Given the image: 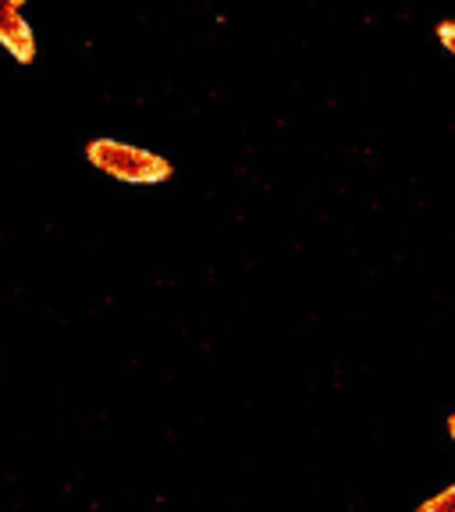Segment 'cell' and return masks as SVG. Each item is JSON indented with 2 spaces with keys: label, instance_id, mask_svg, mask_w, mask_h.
Returning <instances> with one entry per match:
<instances>
[{
  "label": "cell",
  "instance_id": "cell-1",
  "mask_svg": "<svg viewBox=\"0 0 455 512\" xmlns=\"http://www.w3.org/2000/svg\"><path fill=\"white\" fill-rule=\"evenodd\" d=\"M86 160L96 171H104L107 178L125 185H160L171 182V175H175L168 157L143 150V146L121 143V139H93V143H86Z\"/></svg>",
  "mask_w": 455,
  "mask_h": 512
},
{
  "label": "cell",
  "instance_id": "cell-2",
  "mask_svg": "<svg viewBox=\"0 0 455 512\" xmlns=\"http://www.w3.org/2000/svg\"><path fill=\"white\" fill-rule=\"evenodd\" d=\"M0 47L18 64L36 61V32H32L29 18L22 15V4H15V0H0Z\"/></svg>",
  "mask_w": 455,
  "mask_h": 512
},
{
  "label": "cell",
  "instance_id": "cell-3",
  "mask_svg": "<svg viewBox=\"0 0 455 512\" xmlns=\"http://www.w3.org/2000/svg\"><path fill=\"white\" fill-rule=\"evenodd\" d=\"M420 512H455V484H448V488H441L438 495L424 498V502L416 505Z\"/></svg>",
  "mask_w": 455,
  "mask_h": 512
},
{
  "label": "cell",
  "instance_id": "cell-4",
  "mask_svg": "<svg viewBox=\"0 0 455 512\" xmlns=\"http://www.w3.org/2000/svg\"><path fill=\"white\" fill-rule=\"evenodd\" d=\"M438 40H441V47L455 57V18H441V22H438Z\"/></svg>",
  "mask_w": 455,
  "mask_h": 512
},
{
  "label": "cell",
  "instance_id": "cell-5",
  "mask_svg": "<svg viewBox=\"0 0 455 512\" xmlns=\"http://www.w3.org/2000/svg\"><path fill=\"white\" fill-rule=\"evenodd\" d=\"M445 427H448V438H452V441H455V413H448Z\"/></svg>",
  "mask_w": 455,
  "mask_h": 512
},
{
  "label": "cell",
  "instance_id": "cell-6",
  "mask_svg": "<svg viewBox=\"0 0 455 512\" xmlns=\"http://www.w3.org/2000/svg\"><path fill=\"white\" fill-rule=\"evenodd\" d=\"M15 4H29V0H15Z\"/></svg>",
  "mask_w": 455,
  "mask_h": 512
}]
</instances>
